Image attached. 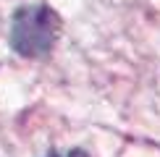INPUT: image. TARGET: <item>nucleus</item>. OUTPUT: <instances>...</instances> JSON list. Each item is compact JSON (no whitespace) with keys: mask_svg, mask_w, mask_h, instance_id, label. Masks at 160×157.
I'll return each instance as SVG.
<instances>
[{"mask_svg":"<svg viewBox=\"0 0 160 157\" xmlns=\"http://www.w3.org/2000/svg\"><path fill=\"white\" fill-rule=\"evenodd\" d=\"M61 31V18L48 5H24L11 24V45L24 58H42L52 50Z\"/></svg>","mask_w":160,"mask_h":157,"instance_id":"nucleus-1","label":"nucleus"},{"mask_svg":"<svg viewBox=\"0 0 160 157\" xmlns=\"http://www.w3.org/2000/svg\"><path fill=\"white\" fill-rule=\"evenodd\" d=\"M52 157H87L84 152H79V149H74V152H66V155H52Z\"/></svg>","mask_w":160,"mask_h":157,"instance_id":"nucleus-2","label":"nucleus"}]
</instances>
